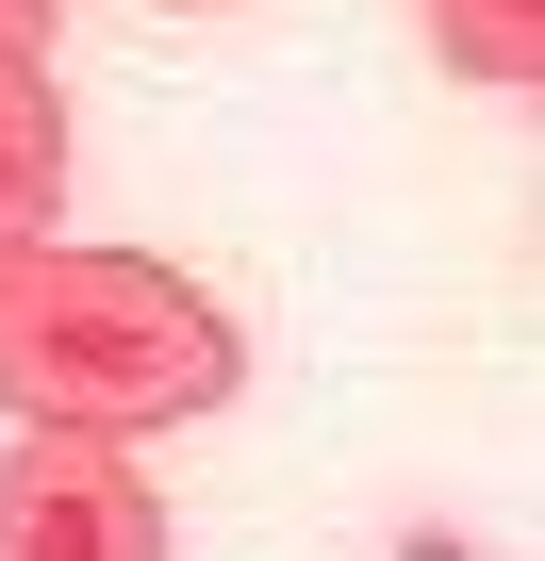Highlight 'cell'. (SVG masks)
Returning a JSON list of instances; mask_svg holds the SVG:
<instances>
[{
    "label": "cell",
    "instance_id": "cell-1",
    "mask_svg": "<svg viewBox=\"0 0 545 561\" xmlns=\"http://www.w3.org/2000/svg\"><path fill=\"white\" fill-rule=\"evenodd\" d=\"M248 380V331L198 298L182 264H149V248H18L0 264V413L18 430H100V446H133V430H182V413H215Z\"/></svg>",
    "mask_w": 545,
    "mask_h": 561
},
{
    "label": "cell",
    "instance_id": "cell-4",
    "mask_svg": "<svg viewBox=\"0 0 545 561\" xmlns=\"http://www.w3.org/2000/svg\"><path fill=\"white\" fill-rule=\"evenodd\" d=\"M430 34H446V67L463 83H545V0H430Z\"/></svg>",
    "mask_w": 545,
    "mask_h": 561
},
{
    "label": "cell",
    "instance_id": "cell-3",
    "mask_svg": "<svg viewBox=\"0 0 545 561\" xmlns=\"http://www.w3.org/2000/svg\"><path fill=\"white\" fill-rule=\"evenodd\" d=\"M50 215H67V100L34 67H0V264L50 248Z\"/></svg>",
    "mask_w": 545,
    "mask_h": 561
},
{
    "label": "cell",
    "instance_id": "cell-6",
    "mask_svg": "<svg viewBox=\"0 0 545 561\" xmlns=\"http://www.w3.org/2000/svg\"><path fill=\"white\" fill-rule=\"evenodd\" d=\"M166 18H215V0H166Z\"/></svg>",
    "mask_w": 545,
    "mask_h": 561
},
{
    "label": "cell",
    "instance_id": "cell-2",
    "mask_svg": "<svg viewBox=\"0 0 545 561\" xmlns=\"http://www.w3.org/2000/svg\"><path fill=\"white\" fill-rule=\"evenodd\" d=\"M0 561H166V495L100 430H18L0 446Z\"/></svg>",
    "mask_w": 545,
    "mask_h": 561
},
{
    "label": "cell",
    "instance_id": "cell-5",
    "mask_svg": "<svg viewBox=\"0 0 545 561\" xmlns=\"http://www.w3.org/2000/svg\"><path fill=\"white\" fill-rule=\"evenodd\" d=\"M50 50V0H0V67H34Z\"/></svg>",
    "mask_w": 545,
    "mask_h": 561
}]
</instances>
